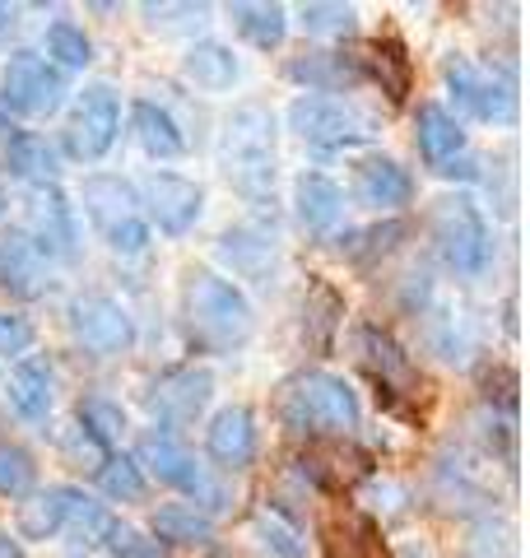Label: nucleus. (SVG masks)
Instances as JSON below:
<instances>
[{"instance_id":"a18cd8bd","label":"nucleus","mask_w":530,"mask_h":558,"mask_svg":"<svg viewBox=\"0 0 530 558\" xmlns=\"http://www.w3.org/2000/svg\"><path fill=\"white\" fill-rule=\"evenodd\" d=\"M0 558H28L20 535H10V526H0Z\"/></svg>"},{"instance_id":"473e14b6","label":"nucleus","mask_w":530,"mask_h":558,"mask_svg":"<svg viewBox=\"0 0 530 558\" xmlns=\"http://www.w3.org/2000/svg\"><path fill=\"white\" fill-rule=\"evenodd\" d=\"M298 24H303L312 38H349L359 28V10L353 5H340V0H308L298 10Z\"/></svg>"},{"instance_id":"f8f14e48","label":"nucleus","mask_w":530,"mask_h":558,"mask_svg":"<svg viewBox=\"0 0 530 558\" xmlns=\"http://www.w3.org/2000/svg\"><path fill=\"white\" fill-rule=\"evenodd\" d=\"M135 465L145 470V480L154 475L158 484L182 488V494H196V498L215 494V488H209V480H205V470L196 465V457H191V451L177 442L172 433H164V428H154V433H145V438H140Z\"/></svg>"},{"instance_id":"e433bc0d","label":"nucleus","mask_w":530,"mask_h":558,"mask_svg":"<svg viewBox=\"0 0 530 558\" xmlns=\"http://www.w3.org/2000/svg\"><path fill=\"white\" fill-rule=\"evenodd\" d=\"M38 484V461L24 447L0 442V498H28Z\"/></svg>"},{"instance_id":"0eeeda50","label":"nucleus","mask_w":530,"mask_h":558,"mask_svg":"<svg viewBox=\"0 0 530 558\" xmlns=\"http://www.w3.org/2000/svg\"><path fill=\"white\" fill-rule=\"evenodd\" d=\"M65 75L51 61H43L38 51H14L0 65V98L20 117H51L65 102Z\"/></svg>"},{"instance_id":"5701e85b","label":"nucleus","mask_w":530,"mask_h":558,"mask_svg":"<svg viewBox=\"0 0 530 558\" xmlns=\"http://www.w3.org/2000/svg\"><path fill=\"white\" fill-rule=\"evenodd\" d=\"M5 396L24 418L43 424V418L51 414V405H57V373H51V363L47 359H20L14 373H10Z\"/></svg>"},{"instance_id":"58836bf2","label":"nucleus","mask_w":530,"mask_h":558,"mask_svg":"<svg viewBox=\"0 0 530 558\" xmlns=\"http://www.w3.org/2000/svg\"><path fill=\"white\" fill-rule=\"evenodd\" d=\"M340 312H345V303H340V293H335L330 284H316L312 289L303 317H308V330H312V344L316 349H330V336H335V326H340Z\"/></svg>"},{"instance_id":"72a5a7b5","label":"nucleus","mask_w":530,"mask_h":558,"mask_svg":"<svg viewBox=\"0 0 530 558\" xmlns=\"http://www.w3.org/2000/svg\"><path fill=\"white\" fill-rule=\"evenodd\" d=\"M373 75L382 80V89L392 102H405L410 94V80H414V65H410V51H405L396 38H386L373 47Z\"/></svg>"},{"instance_id":"a211bd4d","label":"nucleus","mask_w":530,"mask_h":558,"mask_svg":"<svg viewBox=\"0 0 530 558\" xmlns=\"http://www.w3.org/2000/svg\"><path fill=\"white\" fill-rule=\"evenodd\" d=\"M0 168H5L10 178L33 182V186H57L61 159H57V149H51L43 135L14 131V126L0 121Z\"/></svg>"},{"instance_id":"a19ab883","label":"nucleus","mask_w":530,"mask_h":558,"mask_svg":"<svg viewBox=\"0 0 530 558\" xmlns=\"http://www.w3.org/2000/svg\"><path fill=\"white\" fill-rule=\"evenodd\" d=\"M405 233H410V223H405V219H392V223H382V229H368V233H359V242L349 247V256L359 260V266H368L373 256H386V252H392Z\"/></svg>"},{"instance_id":"4be33fe9","label":"nucleus","mask_w":530,"mask_h":558,"mask_svg":"<svg viewBox=\"0 0 530 558\" xmlns=\"http://www.w3.org/2000/svg\"><path fill=\"white\" fill-rule=\"evenodd\" d=\"M84 209L94 215L103 233H112L117 223L140 219V191H135V182L117 178V172H94V178L84 182Z\"/></svg>"},{"instance_id":"37998d69","label":"nucleus","mask_w":530,"mask_h":558,"mask_svg":"<svg viewBox=\"0 0 530 558\" xmlns=\"http://www.w3.org/2000/svg\"><path fill=\"white\" fill-rule=\"evenodd\" d=\"M108 549H112V558H168V549L158 545L154 535H140V531H131V526H112V535H108Z\"/></svg>"},{"instance_id":"9b49d317","label":"nucleus","mask_w":530,"mask_h":558,"mask_svg":"<svg viewBox=\"0 0 530 558\" xmlns=\"http://www.w3.org/2000/svg\"><path fill=\"white\" fill-rule=\"evenodd\" d=\"M33 252L47 260H75L80 252V223L75 205L61 196V186H33L28 191V233Z\"/></svg>"},{"instance_id":"dca6fc26","label":"nucleus","mask_w":530,"mask_h":558,"mask_svg":"<svg viewBox=\"0 0 530 558\" xmlns=\"http://www.w3.org/2000/svg\"><path fill=\"white\" fill-rule=\"evenodd\" d=\"M205 451L209 461H219V470H246L261 451V428H256V414L246 405H228L209 418L205 428Z\"/></svg>"},{"instance_id":"4468645a","label":"nucleus","mask_w":530,"mask_h":558,"mask_svg":"<svg viewBox=\"0 0 530 558\" xmlns=\"http://www.w3.org/2000/svg\"><path fill=\"white\" fill-rule=\"evenodd\" d=\"M359 349H363V368L373 373L377 396H386V405H400V396H414L419 387V368L405 349L386 336L382 326H363L359 330Z\"/></svg>"},{"instance_id":"c85d7f7f","label":"nucleus","mask_w":530,"mask_h":558,"mask_svg":"<svg viewBox=\"0 0 530 558\" xmlns=\"http://www.w3.org/2000/svg\"><path fill=\"white\" fill-rule=\"evenodd\" d=\"M14 526H20L24 539H51V535H61V526H65V494H61V484L28 494L20 502V517H14Z\"/></svg>"},{"instance_id":"6ab92c4d","label":"nucleus","mask_w":530,"mask_h":558,"mask_svg":"<svg viewBox=\"0 0 530 558\" xmlns=\"http://www.w3.org/2000/svg\"><path fill=\"white\" fill-rule=\"evenodd\" d=\"M285 75L298 80V84H308L312 94H340V89H353V84H363L368 75V65L359 57H345V51H303V57H293L285 65Z\"/></svg>"},{"instance_id":"20e7f679","label":"nucleus","mask_w":530,"mask_h":558,"mask_svg":"<svg viewBox=\"0 0 530 558\" xmlns=\"http://www.w3.org/2000/svg\"><path fill=\"white\" fill-rule=\"evenodd\" d=\"M433 247L442 256V266L461 279H480L493 260V233L480 215V205L470 196H442L433 205Z\"/></svg>"},{"instance_id":"f03ea898","label":"nucleus","mask_w":530,"mask_h":558,"mask_svg":"<svg viewBox=\"0 0 530 558\" xmlns=\"http://www.w3.org/2000/svg\"><path fill=\"white\" fill-rule=\"evenodd\" d=\"M182 322H186V340L196 349H205V354H233V349L252 340L256 312L233 279H224L215 270H186Z\"/></svg>"},{"instance_id":"ddd939ff","label":"nucleus","mask_w":530,"mask_h":558,"mask_svg":"<svg viewBox=\"0 0 530 558\" xmlns=\"http://www.w3.org/2000/svg\"><path fill=\"white\" fill-rule=\"evenodd\" d=\"M140 205H149V219L168 238H182V233L196 229V219L205 209V191L191 178H177V172H149L145 178V201Z\"/></svg>"},{"instance_id":"f257e3e1","label":"nucleus","mask_w":530,"mask_h":558,"mask_svg":"<svg viewBox=\"0 0 530 558\" xmlns=\"http://www.w3.org/2000/svg\"><path fill=\"white\" fill-rule=\"evenodd\" d=\"M275 414L293 438H353L363 424V410H359V391L349 387L345 377L335 373H298L289 377L275 396Z\"/></svg>"},{"instance_id":"1a4fd4ad","label":"nucleus","mask_w":530,"mask_h":558,"mask_svg":"<svg viewBox=\"0 0 530 558\" xmlns=\"http://www.w3.org/2000/svg\"><path fill=\"white\" fill-rule=\"evenodd\" d=\"M117 131H121L117 94L108 89V84H88V89L75 98V108H70V126H65L70 154L84 159V163H94L117 145Z\"/></svg>"},{"instance_id":"f3484780","label":"nucleus","mask_w":530,"mask_h":558,"mask_svg":"<svg viewBox=\"0 0 530 558\" xmlns=\"http://www.w3.org/2000/svg\"><path fill=\"white\" fill-rule=\"evenodd\" d=\"M353 201L377 209V215H396V209H405L414 201V178L396 159L373 154V159H363L353 168Z\"/></svg>"},{"instance_id":"49530a36","label":"nucleus","mask_w":530,"mask_h":558,"mask_svg":"<svg viewBox=\"0 0 530 558\" xmlns=\"http://www.w3.org/2000/svg\"><path fill=\"white\" fill-rule=\"evenodd\" d=\"M14 24V5H0V33H5Z\"/></svg>"},{"instance_id":"cd10ccee","label":"nucleus","mask_w":530,"mask_h":558,"mask_svg":"<svg viewBox=\"0 0 530 558\" xmlns=\"http://www.w3.org/2000/svg\"><path fill=\"white\" fill-rule=\"evenodd\" d=\"M61 494H65V526L61 531H70L80 545H108L117 517L103 508V502L80 494V488H70V484H61Z\"/></svg>"},{"instance_id":"b1692460","label":"nucleus","mask_w":530,"mask_h":558,"mask_svg":"<svg viewBox=\"0 0 530 558\" xmlns=\"http://www.w3.org/2000/svg\"><path fill=\"white\" fill-rule=\"evenodd\" d=\"M182 75L196 84V89H205V94H224V89H233V84H238L242 65H238V57H233V47L205 38V43H196V47H186Z\"/></svg>"},{"instance_id":"aec40b11","label":"nucleus","mask_w":530,"mask_h":558,"mask_svg":"<svg viewBox=\"0 0 530 558\" xmlns=\"http://www.w3.org/2000/svg\"><path fill=\"white\" fill-rule=\"evenodd\" d=\"M414 140H419V154L433 172H442L447 163H456L466 154V131L442 102H423L419 117H414Z\"/></svg>"},{"instance_id":"bb28decb","label":"nucleus","mask_w":530,"mask_h":558,"mask_svg":"<svg viewBox=\"0 0 530 558\" xmlns=\"http://www.w3.org/2000/svg\"><path fill=\"white\" fill-rule=\"evenodd\" d=\"M228 20H233V28L261 51H275L289 33V10L270 5V0H238V5H228Z\"/></svg>"},{"instance_id":"7c9ffc66","label":"nucleus","mask_w":530,"mask_h":558,"mask_svg":"<svg viewBox=\"0 0 530 558\" xmlns=\"http://www.w3.org/2000/svg\"><path fill=\"white\" fill-rule=\"evenodd\" d=\"M98 484H103V494L117 498V502H140L145 498V470L135 465V457H127V451H112V457H103L98 465Z\"/></svg>"},{"instance_id":"2eb2a0df","label":"nucleus","mask_w":530,"mask_h":558,"mask_svg":"<svg viewBox=\"0 0 530 558\" xmlns=\"http://www.w3.org/2000/svg\"><path fill=\"white\" fill-rule=\"evenodd\" d=\"M219 256L233 266L238 279H252V284L270 289L279 275V238L265 223H238L219 238Z\"/></svg>"},{"instance_id":"423d86ee","label":"nucleus","mask_w":530,"mask_h":558,"mask_svg":"<svg viewBox=\"0 0 530 558\" xmlns=\"http://www.w3.org/2000/svg\"><path fill=\"white\" fill-rule=\"evenodd\" d=\"M442 80H447V89L470 117L493 121V126L517 121V80H511V70H498L474 57H447L442 61Z\"/></svg>"},{"instance_id":"c9c22d12","label":"nucleus","mask_w":530,"mask_h":558,"mask_svg":"<svg viewBox=\"0 0 530 558\" xmlns=\"http://www.w3.org/2000/svg\"><path fill=\"white\" fill-rule=\"evenodd\" d=\"M47 57L65 70H84L94 61V43H88V33L80 24L57 20V24H47Z\"/></svg>"},{"instance_id":"412c9836","label":"nucleus","mask_w":530,"mask_h":558,"mask_svg":"<svg viewBox=\"0 0 530 558\" xmlns=\"http://www.w3.org/2000/svg\"><path fill=\"white\" fill-rule=\"evenodd\" d=\"M293 209H298V223H303L308 233L326 238L335 223L345 219V191L335 186L326 172H303L293 186Z\"/></svg>"},{"instance_id":"a878e982","label":"nucleus","mask_w":530,"mask_h":558,"mask_svg":"<svg viewBox=\"0 0 530 558\" xmlns=\"http://www.w3.org/2000/svg\"><path fill=\"white\" fill-rule=\"evenodd\" d=\"M131 126H135V140H140V149H145L149 159H182L186 154L182 126L172 121L168 108H158V102H149V98H140L131 108Z\"/></svg>"},{"instance_id":"ea45409f","label":"nucleus","mask_w":530,"mask_h":558,"mask_svg":"<svg viewBox=\"0 0 530 558\" xmlns=\"http://www.w3.org/2000/svg\"><path fill=\"white\" fill-rule=\"evenodd\" d=\"M256 539H261L265 558H308L303 535H298L279 512H261L256 517Z\"/></svg>"},{"instance_id":"6e6552de","label":"nucleus","mask_w":530,"mask_h":558,"mask_svg":"<svg viewBox=\"0 0 530 558\" xmlns=\"http://www.w3.org/2000/svg\"><path fill=\"white\" fill-rule=\"evenodd\" d=\"M70 336H75L80 349H88L94 359H117L135 344V322L131 312L121 307L108 293H80L75 303L65 307Z\"/></svg>"},{"instance_id":"39448f33","label":"nucleus","mask_w":530,"mask_h":558,"mask_svg":"<svg viewBox=\"0 0 530 558\" xmlns=\"http://www.w3.org/2000/svg\"><path fill=\"white\" fill-rule=\"evenodd\" d=\"M289 131L316 149H349V145H373L377 121L345 98L303 94L289 102Z\"/></svg>"},{"instance_id":"c03bdc74","label":"nucleus","mask_w":530,"mask_h":558,"mask_svg":"<svg viewBox=\"0 0 530 558\" xmlns=\"http://www.w3.org/2000/svg\"><path fill=\"white\" fill-rule=\"evenodd\" d=\"M108 238V247L117 252V256H140L149 247V219L140 215V219H127V223H117L112 233H103Z\"/></svg>"},{"instance_id":"79ce46f5","label":"nucleus","mask_w":530,"mask_h":558,"mask_svg":"<svg viewBox=\"0 0 530 558\" xmlns=\"http://www.w3.org/2000/svg\"><path fill=\"white\" fill-rule=\"evenodd\" d=\"M33 340H38V330H33L28 317H20V312H0V354L5 359H28Z\"/></svg>"},{"instance_id":"2f4dec72","label":"nucleus","mask_w":530,"mask_h":558,"mask_svg":"<svg viewBox=\"0 0 530 558\" xmlns=\"http://www.w3.org/2000/svg\"><path fill=\"white\" fill-rule=\"evenodd\" d=\"M461 558H517V531L503 517H480L466 531Z\"/></svg>"},{"instance_id":"c756f323","label":"nucleus","mask_w":530,"mask_h":558,"mask_svg":"<svg viewBox=\"0 0 530 558\" xmlns=\"http://www.w3.org/2000/svg\"><path fill=\"white\" fill-rule=\"evenodd\" d=\"M80 433L108 451L112 442H121V433H127V410L108 396H88V400H80Z\"/></svg>"},{"instance_id":"9d476101","label":"nucleus","mask_w":530,"mask_h":558,"mask_svg":"<svg viewBox=\"0 0 530 558\" xmlns=\"http://www.w3.org/2000/svg\"><path fill=\"white\" fill-rule=\"evenodd\" d=\"M209 396H215V373L182 363V368H168L149 381L145 405L158 424H196L209 405Z\"/></svg>"},{"instance_id":"7ed1b4c3","label":"nucleus","mask_w":530,"mask_h":558,"mask_svg":"<svg viewBox=\"0 0 530 558\" xmlns=\"http://www.w3.org/2000/svg\"><path fill=\"white\" fill-rule=\"evenodd\" d=\"M224 178L252 205L275 201V112L265 102H238L224 121Z\"/></svg>"},{"instance_id":"f704fd0d","label":"nucleus","mask_w":530,"mask_h":558,"mask_svg":"<svg viewBox=\"0 0 530 558\" xmlns=\"http://www.w3.org/2000/svg\"><path fill=\"white\" fill-rule=\"evenodd\" d=\"M429 344H433V354H442L447 363H461L474 344V330L461 312H429Z\"/></svg>"},{"instance_id":"4c0bfd02","label":"nucleus","mask_w":530,"mask_h":558,"mask_svg":"<svg viewBox=\"0 0 530 558\" xmlns=\"http://www.w3.org/2000/svg\"><path fill=\"white\" fill-rule=\"evenodd\" d=\"M140 14H145V24L154 28V33H196L205 20H209V5H172V0H145L140 5Z\"/></svg>"},{"instance_id":"393cba45","label":"nucleus","mask_w":530,"mask_h":558,"mask_svg":"<svg viewBox=\"0 0 530 558\" xmlns=\"http://www.w3.org/2000/svg\"><path fill=\"white\" fill-rule=\"evenodd\" d=\"M149 535L158 545H209L215 539V517L196 502H164L154 517H149Z\"/></svg>"}]
</instances>
